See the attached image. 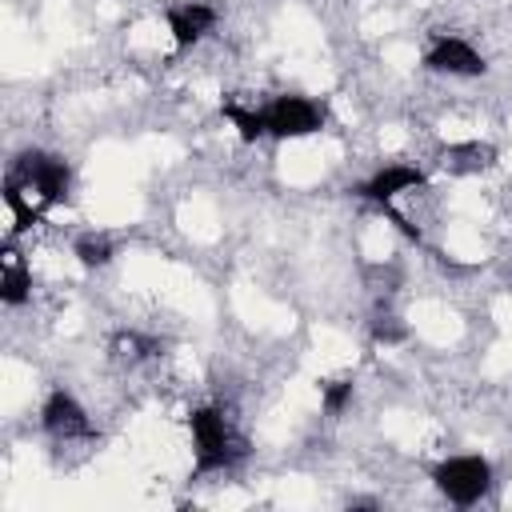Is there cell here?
<instances>
[{
	"label": "cell",
	"instance_id": "15",
	"mask_svg": "<svg viewBox=\"0 0 512 512\" xmlns=\"http://www.w3.org/2000/svg\"><path fill=\"white\" fill-rule=\"evenodd\" d=\"M112 348H116L120 360H140V356H156V352H160V344L148 340V336H140V332H120V336L112 340Z\"/></svg>",
	"mask_w": 512,
	"mask_h": 512
},
{
	"label": "cell",
	"instance_id": "16",
	"mask_svg": "<svg viewBox=\"0 0 512 512\" xmlns=\"http://www.w3.org/2000/svg\"><path fill=\"white\" fill-rule=\"evenodd\" d=\"M368 332H372V340H376V344H400V340L408 336V328L400 324V316H388V312H376Z\"/></svg>",
	"mask_w": 512,
	"mask_h": 512
},
{
	"label": "cell",
	"instance_id": "10",
	"mask_svg": "<svg viewBox=\"0 0 512 512\" xmlns=\"http://www.w3.org/2000/svg\"><path fill=\"white\" fill-rule=\"evenodd\" d=\"M220 116L236 128V136H240L244 144H256L260 136H268L264 108H244V104H236V100H224V104H220Z\"/></svg>",
	"mask_w": 512,
	"mask_h": 512
},
{
	"label": "cell",
	"instance_id": "13",
	"mask_svg": "<svg viewBox=\"0 0 512 512\" xmlns=\"http://www.w3.org/2000/svg\"><path fill=\"white\" fill-rule=\"evenodd\" d=\"M72 256H76L84 268H104V264H112V256H116V244H112L108 232H84V236H76Z\"/></svg>",
	"mask_w": 512,
	"mask_h": 512
},
{
	"label": "cell",
	"instance_id": "1",
	"mask_svg": "<svg viewBox=\"0 0 512 512\" xmlns=\"http://www.w3.org/2000/svg\"><path fill=\"white\" fill-rule=\"evenodd\" d=\"M188 428H192V444H196V464H192L196 476L224 472V468H232V464H240L248 456V444L232 432L228 416L220 408H212V404L192 408Z\"/></svg>",
	"mask_w": 512,
	"mask_h": 512
},
{
	"label": "cell",
	"instance_id": "4",
	"mask_svg": "<svg viewBox=\"0 0 512 512\" xmlns=\"http://www.w3.org/2000/svg\"><path fill=\"white\" fill-rule=\"evenodd\" d=\"M264 120H268V136L300 140V136H312L324 128V104H316L300 92H284L264 108Z\"/></svg>",
	"mask_w": 512,
	"mask_h": 512
},
{
	"label": "cell",
	"instance_id": "6",
	"mask_svg": "<svg viewBox=\"0 0 512 512\" xmlns=\"http://www.w3.org/2000/svg\"><path fill=\"white\" fill-rule=\"evenodd\" d=\"M40 424L52 440H88L92 436V420L84 412V404L68 392V388H52L44 408H40Z\"/></svg>",
	"mask_w": 512,
	"mask_h": 512
},
{
	"label": "cell",
	"instance_id": "12",
	"mask_svg": "<svg viewBox=\"0 0 512 512\" xmlns=\"http://www.w3.org/2000/svg\"><path fill=\"white\" fill-rule=\"evenodd\" d=\"M496 160V148L492 144H480V140H468V144H448L444 148V168L452 172H480Z\"/></svg>",
	"mask_w": 512,
	"mask_h": 512
},
{
	"label": "cell",
	"instance_id": "2",
	"mask_svg": "<svg viewBox=\"0 0 512 512\" xmlns=\"http://www.w3.org/2000/svg\"><path fill=\"white\" fill-rule=\"evenodd\" d=\"M432 484L448 504L472 508L492 492V464L484 456H448L432 464Z\"/></svg>",
	"mask_w": 512,
	"mask_h": 512
},
{
	"label": "cell",
	"instance_id": "3",
	"mask_svg": "<svg viewBox=\"0 0 512 512\" xmlns=\"http://www.w3.org/2000/svg\"><path fill=\"white\" fill-rule=\"evenodd\" d=\"M12 176H20V180L40 196L44 208L64 204L68 192H72V168H68V160H64V156H52V152H40V148L20 152Z\"/></svg>",
	"mask_w": 512,
	"mask_h": 512
},
{
	"label": "cell",
	"instance_id": "14",
	"mask_svg": "<svg viewBox=\"0 0 512 512\" xmlns=\"http://www.w3.org/2000/svg\"><path fill=\"white\" fill-rule=\"evenodd\" d=\"M352 392H356V380H352V376H340V380H328V384H320V404H324V412L336 420V416L348 408Z\"/></svg>",
	"mask_w": 512,
	"mask_h": 512
},
{
	"label": "cell",
	"instance_id": "8",
	"mask_svg": "<svg viewBox=\"0 0 512 512\" xmlns=\"http://www.w3.org/2000/svg\"><path fill=\"white\" fill-rule=\"evenodd\" d=\"M164 16H168V32H172L176 56H180V52H188L192 44H200V40L216 28V8H212V4H200V0L172 4Z\"/></svg>",
	"mask_w": 512,
	"mask_h": 512
},
{
	"label": "cell",
	"instance_id": "11",
	"mask_svg": "<svg viewBox=\"0 0 512 512\" xmlns=\"http://www.w3.org/2000/svg\"><path fill=\"white\" fill-rule=\"evenodd\" d=\"M28 192H32V188H28L20 176L8 172V180H4V204H8V212H12V220H16V232H24V228H32V224L44 220V208H32Z\"/></svg>",
	"mask_w": 512,
	"mask_h": 512
},
{
	"label": "cell",
	"instance_id": "9",
	"mask_svg": "<svg viewBox=\"0 0 512 512\" xmlns=\"http://www.w3.org/2000/svg\"><path fill=\"white\" fill-rule=\"evenodd\" d=\"M28 296H32V272H28L24 256L16 252V244L8 240L4 244V256H0V300L8 308H20Z\"/></svg>",
	"mask_w": 512,
	"mask_h": 512
},
{
	"label": "cell",
	"instance_id": "7",
	"mask_svg": "<svg viewBox=\"0 0 512 512\" xmlns=\"http://www.w3.org/2000/svg\"><path fill=\"white\" fill-rule=\"evenodd\" d=\"M424 184H428V176L420 168H412V164H388V168L372 172L364 184H356L352 196H360L368 204H392V196L412 192V188H424Z\"/></svg>",
	"mask_w": 512,
	"mask_h": 512
},
{
	"label": "cell",
	"instance_id": "5",
	"mask_svg": "<svg viewBox=\"0 0 512 512\" xmlns=\"http://www.w3.org/2000/svg\"><path fill=\"white\" fill-rule=\"evenodd\" d=\"M424 68L428 72H440V76H464V80H472V76H484L488 72V60L468 40L448 36V32H436L432 44H428V52H424Z\"/></svg>",
	"mask_w": 512,
	"mask_h": 512
}]
</instances>
